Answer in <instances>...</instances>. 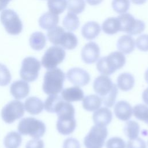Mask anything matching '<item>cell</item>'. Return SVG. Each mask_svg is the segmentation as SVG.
<instances>
[{
    "label": "cell",
    "mask_w": 148,
    "mask_h": 148,
    "mask_svg": "<svg viewBox=\"0 0 148 148\" xmlns=\"http://www.w3.org/2000/svg\"><path fill=\"white\" fill-rule=\"evenodd\" d=\"M64 27L69 31H74L79 27L80 22L76 14L71 12H68L62 21Z\"/></svg>",
    "instance_id": "29"
},
{
    "label": "cell",
    "mask_w": 148,
    "mask_h": 148,
    "mask_svg": "<svg viewBox=\"0 0 148 148\" xmlns=\"http://www.w3.org/2000/svg\"><path fill=\"white\" fill-rule=\"evenodd\" d=\"M100 49L94 42L86 43L81 51L82 59L86 64H90L95 62L99 58Z\"/></svg>",
    "instance_id": "13"
},
{
    "label": "cell",
    "mask_w": 148,
    "mask_h": 148,
    "mask_svg": "<svg viewBox=\"0 0 148 148\" xmlns=\"http://www.w3.org/2000/svg\"><path fill=\"white\" fill-rule=\"evenodd\" d=\"M135 42L131 35H124L119 38L117 42V48L123 54H128L135 49Z\"/></svg>",
    "instance_id": "20"
},
{
    "label": "cell",
    "mask_w": 148,
    "mask_h": 148,
    "mask_svg": "<svg viewBox=\"0 0 148 148\" xmlns=\"http://www.w3.org/2000/svg\"><path fill=\"white\" fill-rule=\"evenodd\" d=\"M10 72L6 65L0 63V86H6L11 81Z\"/></svg>",
    "instance_id": "36"
},
{
    "label": "cell",
    "mask_w": 148,
    "mask_h": 148,
    "mask_svg": "<svg viewBox=\"0 0 148 148\" xmlns=\"http://www.w3.org/2000/svg\"><path fill=\"white\" fill-rule=\"evenodd\" d=\"M65 79V75L60 68L48 70L44 76L43 91L47 95L58 94L62 90Z\"/></svg>",
    "instance_id": "4"
},
{
    "label": "cell",
    "mask_w": 148,
    "mask_h": 148,
    "mask_svg": "<svg viewBox=\"0 0 148 148\" xmlns=\"http://www.w3.org/2000/svg\"><path fill=\"white\" fill-rule=\"evenodd\" d=\"M29 42L32 49L39 51L45 47L46 43V38L42 32H35L30 36Z\"/></svg>",
    "instance_id": "26"
},
{
    "label": "cell",
    "mask_w": 148,
    "mask_h": 148,
    "mask_svg": "<svg viewBox=\"0 0 148 148\" xmlns=\"http://www.w3.org/2000/svg\"><path fill=\"white\" fill-rule=\"evenodd\" d=\"M38 22L42 28L49 30L57 25L59 22V17L57 14L48 12L40 17Z\"/></svg>",
    "instance_id": "21"
},
{
    "label": "cell",
    "mask_w": 148,
    "mask_h": 148,
    "mask_svg": "<svg viewBox=\"0 0 148 148\" xmlns=\"http://www.w3.org/2000/svg\"><path fill=\"white\" fill-rule=\"evenodd\" d=\"M145 79L146 82H147V83L148 84V69L145 72Z\"/></svg>",
    "instance_id": "46"
},
{
    "label": "cell",
    "mask_w": 148,
    "mask_h": 148,
    "mask_svg": "<svg viewBox=\"0 0 148 148\" xmlns=\"http://www.w3.org/2000/svg\"><path fill=\"white\" fill-rule=\"evenodd\" d=\"M142 99L145 103L148 105V87L146 88L142 93Z\"/></svg>",
    "instance_id": "42"
},
{
    "label": "cell",
    "mask_w": 148,
    "mask_h": 148,
    "mask_svg": "<svg viewBox=\"0 0 148 148\" xmlns=\"http://www.w3.org/2000/svg\"><path fill=\"white\" fill-rule=\"evenodd\" d=\"M64 100L57 94L49 95L44 103L45 109L49 113H57Z\"/></svg>",
    "instance_id": "23"
},
{
    "label": "cell",
    "mask_w": 148,
    "mask_h": 148,
    "mask_svg": "<svg viewBox=\"0 0 148 148\" xmlns=\"http://www.w3.org/2000/svg\"><path fill=\"white\" fill-rule=\"evenodd\" d=\"M25 110L31 114L36 115L40 113L44 109L42 101L36 97H29L24 102Z\"/></svg>",
    "instance_id": "18"
},
{
    "label": "cell",
    "mask_w": 148,
    "mask_h": 148,
    "mask_svg": "<svg viewBox=\"0 0 148 148\" xmlns=\"http://www.w3.org/2000/svg\"><path fill=\"white\" fill-rule=\"evenodd\" d=\"M24 105L19 100H13L8 103L1 110L2 120L8 124H12L21 118L24 114Z\"/></svg>",
    "instance_id": "11"
},
{
    "label": "cell",
    "mask_w": 148,
    "mask_h": 148,
    "mask_svg": "<svg viewBox=\"0 0 148 148\" xmlns=\"http://www.w3.org/2000/svg\"><path fill=\"white\" fill-rule=\"evenodd\" d=\"M101 32L99 24L95 21H88L82 28V36L87 40H92L98 36Z\"/></svg>",
    "instance_id": "19"
},
{
    "label": "cell",
    "mask_w": 148,
    "mask_h": 148,
    "mask_svg": "<svg viewBox=\"0 0 148 148\" xmlns=\"http://www.w3.org/2000/svg\"><path fill=\"white\" fill-rule=\"evenodd\" d=\"M102 29L106 34L113 35L120 30V23L117 17H109L102 24Z\"/></svg>",
    "instance_id": "25"
},
{
    "label": "cell",
    "mask_w": 148,
    "mask_h": 148,
    "mask_svg": "<svg viewBox=\"0 0 148 148\" xmlns=\"http://www.w3.org/2000/svg\"><path fill=\"white\" fill-rule=\"evenodd\" d=\"M78 40L77 37L74 34L71 32H65L64 33L59 46L67 50L74 49L77 45Z\"/></svg>",
    "instance_id": "27"
},
{
    "label": "cell",
    "mask_w": 148,
    "mask_h": 148,
    "mask_svg": "<svg viewBox=\"0 0 148 148\" xmlns=\"http://www.w3.org/2000/svg\"><path fill=\"white\" fill-rule=\"evenodd\" d=\"M112 113L107 107L99 108L94 111L92 119L95 125L106 126L112 120Z\"/></svg>",
    "instance_id": "16"
},
{
    "label": "cell",
    "mask_w": 148,
    "mask_h": 148,
    "mask_svg": "<svg viewBox=\"0 0 148 148\" xmlns=\"http://www.w3.org/2000/svg\"><path fill=\"white\" fill-rule=\"evenodd\" d=\"M114 113L116 117L120 120L127 121L133 114V108L127 101H120L114 105Z\"/></svg>",
    "instance_id": "15"
},
{
    "label": "cell",
    "mask_w": 148,
    "mask_h": 148,
    "mask_svg": "<svg viewBox=\"0 0 148 148\" xmlns=\"http://www.w3.org/2000/svg\"><path fill=\"white\" fill-rule=\"evenodd\" d=\"M0 20L8 34L17 35L21 32L23 27L22 21L14 10H3L1 13Z\"/></svg>",
    "instance_id": "7"
},
{
    "label": "cell",
    "mask_w": 148,
    "mask_h": 148,
    "mask_svg": "<svg viewBox=\"0 0 148 148\" xmlns=\"http://www.w3.org/2000/svg\"><path fill=\"white\" fill-rule=\"evenodd\" d=\"M45 123L34 117H25L18 124V132L23 135H29L34 139H39L46 132Z\"/></svg>",
    "instance_id": "5"
},
{
    "label": "cell",
    "mask_w": 148,
    "mask_h": 148,
    "mask_svg": "<svg viewBox=\"0 0 148 148\" xmlns=\"http://www.w3.org/2000/svg\"><path fill=\"white\" fill-rule=\"evenodd\" d=\"M125 61L123 53L118 51H113L98 60L97 69L101 75L109 76L123 67Z\"/></svg>",
    "instance_id": "3"
},
{
    "label": "cell",
    "mask_w": 148,
    "mask_h": 148,
    "mask_svg": "<svg viewBox=\"0 0 148 148\" xmlns=\"http://www.w3.org/2000/svg\"><path fill=\"white\" fill-rule=\"evenodd\" d=\"M120 23V30L131 35H135L142 32L145 28V23L135 19L130 13H123L117 17Z\"/></svg>",
    "instance_id": "9"
},
{
    "label": "cell",
    "mask_w": 148,
    "mask_h": 148,
    "mask_svg": "<svg viewBox=\"0 0 148 148\" xmlns=\"http://www.w3.org/2000/svg\"><path fill=\"white\" fill-rule=\"evenodd\" d=\"M129 0H113L112 6L113 10L119 14L125 13L130 8Z\"/></svg>",
    "instance_id": "35"
},
{
    "label": "cell",
    "mask_w": 148,
    "mask_h": 148,
    "mask_svg": "<svg viewBox=\"0 0 148 148\" xmlns=\"http://www.w3.org/2000/svg\"><path fill=\"white\" fill-rule=\"evenodd\" d=\"M135 84L134 76L128 72L122 73L117 77V87L123 91H127L131 90Z\"/></svg>",
    "instance_id": "22"
},
{
    "label": "cell",
    "mask_w": 148,
    "mask_h": 148,
    "mask_svg": "<svg viewBox=\"0 0 148 148\" xmlns=\"http://www.w3.org/2000/svg\"><path fill=\"white\" fill-rule=\"evenodd\" d=\"M65 51L58 46L50 47L45 53L41 60L43 66L49 70L57 67L65 57Z\"/></svg>",
    "instance_id": "10"
},
{
    "label": "cell",
    "mask_w": 148,
    "mask_h": 148,
    "mask_svg": "<svg viewBox=\"0 0 148 148\" xmlns=\"http://www.w3.org/2000/svg\"><path fill=\"white\" fill-rule=\"evenodd\" d=\"M68 80L76 86H84L90 81L89 73L84 69L80 68H72L66 73Z\"/></svg>",
    "instance_id": "12"
},
{
    "label": "cell",
    "mask_w": 148,
    "mask_h": 148,
    "mask_svg": "<svg viewBox=\"0 0 148 148\" xmlns=\"http://www.w3.org/2000/svg\"><path fill=\"white\" fill-rule=\"evenodd\" d=\"M140 131L139 124L134 120L127 121L124 127L125 135L130 140L135 139L138 137Z\"/></svg>",
    "instance_id": "30"
},
{
    "label": "cell",
    "mask_w": 148,
    "mask_h": 148,
    "mask_svg": "<svg viewBox=\"0 0 148 148\" xmlns=\"http://www.w3.org/2000/svg\"><path fill=\"white\" fill-rule=\"evenodd\" d=\"M126 148H146L145 141L140 138L129 140L126 145Z\"/></svg>",
    "instance_id": "39"
},
{
    "label": "cell",
    "mask_w": 148,
    "mask_h": 148,
    "mask_svg": "<svg viewBox=\"0 0 148 148\" xmlns=\"http://www.w3.org/2000/svg\"><path fill=\"white\" fill-rule=\"evenodd\" d=\"M22 142V138L19 132L11 131L5 137L3 144L6 148H18Z\"/></svg>",
    "instance_id": "28"
},
{
    "label": "cell",
    "mask_w": 148,
    "mask_h": 148,
    "mask_svg": "<svg viewBox=\"0 0 148 148\" xmlns=\"http://www.w3.org/2000/svg\"><path fill=\"white\" fill-rule=\"evenodd\" d=\"M93 88L106 107L112 108L114 105L118 88L109 76L102 75L96 77L93 83Z\"/></svg>",
    "instance_id": "1"
},
{
    "label": "cell",
    "mask_w": 148,
    "mask_h": 148,
    "mask_svg": "<svg viewBox=\"0 0 148 148\" xmlns=\"http://www.w3.org/2000/svg\"><path fill=\"white\" fill-rule=\"evenodd\" d=\"M102 99L98 95L91 94L87 95L82 99L83 108L89 112H94L99 109L102 105Z\"/></svg>",
    "instance_id": "24"
},
{
    "label": "cell",
    "mask_w": 148,
    "mask_h": 148,
    "mask_svg": "<svg viewBox=\"0 0 148 148\" xmlns=\"http://www.w3.org/2000/svg\"><path fill=\"white\" fill-rule=\"evenodd\" d=\"M106 148H126V145L123 139L120 137H112L108 140Z\"/></svg>",
    "instance_id": "37"
},
{
    "label": "cell",
    "mask_w": 148,
    "mask_h": 148,
    "mask_svg": "<svg viewBox=\"0 0 148 148\" xmlns=\"http://www.w3.org/2000/svg\"><path fill=\"white\" fill-rule=\"evenodd\" d=\"M11 0H0V11L5 9Z\"/></svg>",
    "instance_id": "43"
},
{
    "label": "cell",
    "mask_w": 148,
    "mask_h": 148,
    "mask_svg": "<svg viewBox=\"0 0 148 148\" xmlns=\"http://www.w3.org/2000/svg\"><path fill=\"white\" fill-rule=\"evenodd\" d=\"M66 1L68 11L75 14H80L85 9L84 0H66Z\"/></svg>",
    "instance_id": "34"
},
{
    "label": "cell",
    "mask_w": 148,
    "mask_h": 148,
    "mask_svg": "<svg viewBox=\"0 0 148 148\" xmlns=\"http://www.w3.org/2000/svg\"><path fill=\"white\" fill-rule=\"evenodd\" d=\"M10 92L16 99H21L28 95L29 86L27 82L23 80H16L11 84Z\"/></svg>",
    "instance_id": "14"
},
{
    "label": "cell",
    "mask_w": 148,
    "mask_h": 148,
    "mask_svg": "<svg viewBox=\"0 0 148 148\" xmlns=\"http://www.w3.org/2000/svg\"><path fill=\"white\" fill-rule=\"evenodd\" d=\"M103 0H86L87 2L90 5H97L101 3Z\"/></svg>",
    "instance_id": "44"
},
{
    "label": "cell",
    "mask_w": 148,
    "mask_h": 148,
    "mask_svg": "<svg viewBox=\"0 0 148 148\" xmlns=\"http://www.w3.org/2000/svg\"><path fill=\"white\" fill-rule=\"evenodd\" d=\"M47 6L50 12L58 15L65 10L66 1V0H48Z\"/></svg>",
    "instance_id": "32"
},
{
    "label": "cell",
    "mask_w": 148,
    "mask_h": 148,
    "mask_svg": "<svg viewBox=\"0 0 148 148\" xmlns=\"http://www.w3.org/2000/svg\"><path fill=\"white\" fill-rule=\"evenodd\" d=\"M25 148H44V143L41 139H34L27 143Z\"/></svg>",
    "instance_id": "41"
},
{
    "label": "cell",
    "mask_w": 148,
    "mask_h": 148,
    "mask_svg": "<svg viewBox=\"0 0 148 148\" xmlns=\"http://www.w3.org/2000/svg\"><path fill=\"white\" fill-rule=\"evenodd\" d=\"M108 134L105 126H92L84 139L86 148H102Z\"/></svg>",
    "instance_id": "6"
},
{
    "label": "cell",
    "mask_w": 148,
    "mask_h": 148,
    "mask_svg": "<svg viewBox=\"0 0 148 148\" xmlns=\"http://www.w3.org/2000/svg\"><path fill=\"white\" fill-rule=\"evenodd\" d=\"M61 97L66 102L80 101L84 98V92L79 86H73L61 91Z\"/></svg>",
    "instance_id": "17"
},
{
    "label": "cell",
    "mask_w": 148,
    "mask_h": 148,
    "mask_svg": "<svg viewBox=\"0 0 148 148\" xmlns=\"http://www.w3.org/2000/svg\"><path fill=\"white\" fill-rule=\"evenodd\" d=\"M62 148H80V144L77 139L68 138L64 140Z\"/></svg>",
    "instance_id": "40"
},
{
    "label": "cell",
    "mask_w": 148,
    "mask_h": 148,
    "mask_svg": "<svg viewBox=\"0 0 148 148\" xmlns=\"http://www.w3.org/2000/svg\"><path fill=\"white\" fill-rule=\"evenodd\" d=\"M137 48L142 51H148V35L143 34L138 37L136 40Z\"/></svg>",
    "instance_id": "38"
},
{
    "label": "cell",
    "mask_w": 148,
    "mask_h": 148,
    "mask_svg": "<svg viewBox=\"0 0 148 148\" xmlns=\"http://www.w3.org/2000/svg\"><path fill=\"white\" fill-rule=\"evenodd\" d=\"M40 68L41 63L36 58L25 57L22 61L20 76L27 82H34L37 79Z\"/></svg>",
    "instance_id": "8"
},
{
    "label": "cell",
    "mask_w": 148,
    "mask_h": 148,
    "mask_svg": "<svg viewBox=\"0 0 148 148\" xmlns=\"http://www.w3.org/2000/svg\"><path fill=\"white\" fill-rule=\"evenodd\" d=\"M133 114L138 120L148 124V105L138 104L133 108Z\"/></svg>",
    "instance_id": "33"
},
{
    "label": "cell",
    "mask_w": 148,
    "mask_h": 148,
    "mask_svg": "<svg viewBox=\"0 0 148 148\" xmlns=\"http://www.w3.org/2000/svg\"><path fill=\"white\" fill-rule=\"evenodd\" d=\"M147 0H131V1L134 3V4H136V5H142L144 3L146 2Z\"/></svg>",
    "instance_id": "45"
},
{
    "label": "cell",
    "mask_w": 148,
    "mask_h": 148,
    "mask_svg": "<svg viewBox=\"0 0 148 148\" xmlns=\"http://www.w3.org/2000/svg\"><path fill=\"white\" fill-rule=\"evenodd\" d=\"M75 108L73 106L66 101H64L61 106L56 113L58 120L56 127L58 132L64 135L72 134L76 127L75 119Z\"/></svg>",
    "instance_id": "2"
},
{
    "label": "cell",
    "mask_w": 148,
    "mask_h": 148,
    "mask_svg": "<svg viewBox=\"0 0 148 148\" xmlns=\"http://www.w3.org/2000/svg\"><path fill=\"white\" fill-rule=\"evenodd\" d=\"M64 29L60 26H56L49 29L47 33V36L49 40L54 46L59 45L60 40L64 33Z\"/></svg>",
    "instance_id": "31"
}]
</instances>
